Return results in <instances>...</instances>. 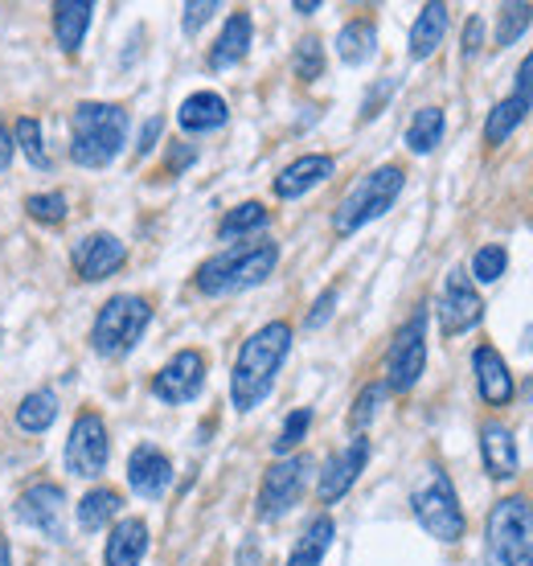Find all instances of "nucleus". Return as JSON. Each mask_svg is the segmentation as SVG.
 <instances>
[{"mask_svg":"<svg viewBox=\"0 0 533 566\" xmlns=\"http://www.w3.org/2000/svg\"><path fill=\"white\" fill-rule=\"evenodd\" d=\"M292 349V328L283 321H271L254 333L247 345L239 349V361H234V374H230V398L239 411H254L266 395H271V382L280 374L283 357Z\"/></svg>","mask_w":533,"mask_h":566,"instance_id":"f257e3e1","label":"nucleus"},{"mask_svg":"<svg viewBox=\"0 0 533 566\" xmlns=\"http://www.w3.org/2000/svg\"><path fill=\"white\" fill-rule=\"evenodd\" d=\"M127 144V112L115 103H79L71 156L83 169H103Z\"/></svg>","mask_w":533,"mask_h":566,"instance_id":"f03ea898","label":"nucleus"},{"mask_svg":"<svg viewBox=\"0 0 533 566\" xmlns=\"http://www.w3.org/2000/svg\"><path fill=\"white\" fill-rule=\"evenodd\" d=\"M275 263H280V247L275 242H242V247H230L226 255L201 263L197 287L206 296H230V292L263 283L275 271Z\"/></svg>","mask_w":533,"mask_h":566,"instance_id":"7ed1b4c3","label":"nucleus"},{"mask_svg":"<svg viewBox=\"0 0 533 566\" xmlns=\"http://www.w3.org/2000/svg\"><path fill=\"white\" fill-rule=\"evenodd\" d=\"M403 181H407V177H403L398 165H386V169H374L369 177H362V181L345 193V201L337 206V213H333L337 234H353V230H362L365 222L382 218V213L394 206V198L403 193Z\"/></svg>","mask_w":533,"mask_h":566,"instance_id":"20e7f679","label":"nucleus"},{"mask_svg":"<svg viewBox=\"0 0 533 566\" xmlns=\"http://www.w3.org/2000/svg\"><path fill=\"white\" fill-rule=\"evenodd\" d=\"M489 551L501 566H533V505L505 496L489 513Z\"/></svg>","mask_w":533,"mask_h":566,"instance_id":"39448f33","label":"nucleus"},{"mask_svg":"<svg viewBox=\"0 0 533 566\" xmlns=\"http://www.w3.org/2000/svg\"><path fill=\"white\" fill-rule=\"evenodd\" d=\"M148 321H153V304L144 296H115L98 308L91 340L103 357H124L127 349H136Z\"/></svg>","mask_w":533,"mask_h":566,"instance_id":"423d86ee","label":"nucleus"},{"mask_svg":"<svg viewBox=\"0 0 533 566\" xmlns=\"http://www.w3.org/2000/svg\"><path fill=\"white\" fill-rule=\"evenodd\" d=\"M410 505H415V517L419 525L439 542H460L463 534V510L460 496L451 489L448 472L439 468H427V476L419 481V489L410 493Z\"/></svg>","mask_w":533,"mask_h":566,"instance_id":"0eeeda50","label":"nucleus"},{"mask_svg":"<svg viewBox=\"0 0 533 566\" xmlns=\"http://www.w3.org/2000/svg\"><path fill=\"white\" fill-rule=\"evenodd\" d=\"M422 366H427V312L419 308L394 337L390 357H386V386L403 395L422 378Z\"/></svg>","mask_w":533,"mask_h":566,"instance_id":"6e6552de","label":"nucleus"},{"mask_svg":"<svg viewBox=\"0 0 533 566\" xmlns=\"http://www.w3.org/2000/svg\"><path fill=\"white\" fill-rule=\"evenodd\" d=\"M312 472V460L309 455H292V460H280V464H271L263 472V489H259V517H280L288 513L300 501L304 493V481H309Z\"/></svg>","mask_w":533,"mask_h":566,"instance_id":"1a4fd4ad","label":"nucleus"},{"mask_svg":"<svg viewBox=\"0 0 533 566\" xmlns=\"http://www.w3.org/2000/svg\"><path fill=\"white\" fill-rule=\"evenodd\" d=\"M112 443H107V423L95 411H83L74 419L71 439H66V468L74 476H98L107 468Z\"/></svg>","mask_w":533,"mask_h":566,"instance_id":"9d476101","label":"nucleus"},{"mask_svg":"<svg viewBox=\"0 0 533 566\" xmlns=\"http://www.w3.org/2000/svg\"><path fill=\"white\" fill-rule=\"evenodd\" d=\"M17 517L25 525H33V530H42L45 538L54 542L66 538V496L50 481L29 484L25 493L17 496Z\"/></svg>","mask_w":533,"mask_h":566,"instance_id":"9b49d317","label":"nucleus"},{"mask_svg":"<svg viewBox=\"0 0 533 566\" xmlns=\"http://www.w3.org/2000/svg\"><path fill=\"white\" fill-rule=\"evenodd\" d=\"M484 316V300L477 296V287L468 280V271H451L448 283H443V296H439V328L448 337H460L472 325H480Z\"/></svg>","mask_w":533,"mask_h":566,"instance_id":"f8f14e48","label":"nucleus"},{"mask_svg":"<svg viewBox=\"0 0 533 566\" xmlns=\"http://www.w3.org/2000/svg\"><path fill=\"white\" fill-rule=\"evenodd\" d=\"M201 386H206V357L197 354V349H181L169 366L156 374L153 390L165 402H194L201 395Z\"/></svg>","mask_w":533,"mask_h":566,"instance_id":"ddd939ff","label":"nucleus"},{"mask_svg":"<svg viewBox=\"0 0 533 566\" xmlns=\"http://www.w3.org/2000/svg\"><path fill=\"white\" fill-rule=\"evenodd\" d=\"M124 259H127V247L115 234H91V239H83L74 247V268H79V275L86 283L115 275V271L124 268Z\"/></svg>","mask_w":533,"mask_h":566,"instance_id":"4468645a","label":"nucleus"},{"mask_svg":"<svg viewBox=\"0 0 533 566\" xmlns=\"http://www.w3.org/2000/svg\"><path fill=\"white\" fill-rule=\"evenodd\" d=\"M127 484L140 496H148V501L165 496V489L173 484L169 455L160 452V448H153V443H140V448L132 452V460H127Z\"/></svg>","mask_w":533,"mask_h":566,"instance_id":"2eb2a0df","label":"nucleus"},{"mask_svg":"<svg viewBox=\"0 0 533 566\" xmlns=\"http://www.w3.org/2000/svg\"><path fill=\"white\" fill-rule=\"evenodd\" d=\"M365 460H369V439L357 436L349 448H345V452L333 455V460L324 464V472H321V501H341V496L349 493L353 481L362 476Z\"/></svg>","mask_w":533,"mask_h":566,"instance_id":"dca6fc26","label":"nucleus"},{"mask_svg":"<svg viewBox=\"0 0 533 566\" xmlns=\"http://www.w3.org/2000/svg\"><path fill=\"white\" fill-rule=\"evenodd\" d=\"M472 369H477L480 398L489 407H505L509 398H513V374H509L505 357L497 354L492 345H480L477 354H472Z\"/></svg>","mask_w":533,"mask_h":566,"instance_id":"f3484780","label":"nucleus"},{"mask_svg":"<svg viewBox=\"0 0 533 566\" xmlns=\"http://www.w3.org/2000/svg\"><path fill=\"white\" fill-rule=\"evenodd\" d=\"M333 177V156H321V153H312V156H300V160H292L288 169L275 177V198H300V193H309L312 185H321Z\"/></svg>","mask_w":533,"mask_h":566,"instance_id":"a211bd4d","label":"nucleus"},{"mask_svg":"<svg viewBox=\"0 0 533 566\" xmlns=\"http://www.w3.org/2000/svg\"><path fill=\"white\" fill-rule=\"evenodd\" d=\"M480 455H484V468L497 481H509L518 472V443H513V431L505 423H484L480 427Z\"/></svg>","mask_w":533,"mask_h":566,"instance_id":"6ab92c4d","label":"nucleus"},{"mask_svg":"<svg viewBox=\"0 0 533 566\" xmlns=\"http://www.w3.org/2000/svg\"><path fill=\"white\" fill-rule=\"evenodd\" d=\"M144 554H148V525L140 517L115 522L112 538H107V566H140Z\"/></svg>","mask_w":533,"mask_h":566,"instance_id":"aec40b11","label":"nucleus"},{"mask_svg":"<svg viewBox=\"0 0 533 566\" xmlns=\"http://www.w3.org/2000/svg\"><path fill=\"white\" fill-rule=\"evenodd\" d=\"M443 33H448V4H422V13L410 25V57L415 62L431 57L443 45Z\"/></svg>","mask_w":533,"mask_h":566,"instance_id":"412c9836","label":"nucleus"},{"mask_svg":"<svg viewBox=\"0 0 533 566\" xmlns=\"http://www.w3.org/2000/svg\"><path fill=\"white\" fill-rule=\"evenodd\" d=\"M226 115H230V107H226L222 95H213V91H197V95H189V99L181 103V112H177V124H181L185 132H213L226 124Z\"/></svg>","mask_w":533,"mask_h":566,"instance_id":"4be33fe9","label":"nucleus"},{"mask_svg":"<svg viewBox=\"0 0 533 566\" xmlns=\"http://www.w3.org/2000/svg\"><path fill=\"white\" fill-rule=\"evenodd\" d=\"M91 13H95V4H86V0H58L54 4V38L66 54H74L83 45L86 29H91Z\"/></svg>","mask_w":533,"mask_h":566,"instance_id":"5701e85b","label":"nucleus"},{"mask_svg":"<svg viewBox=\"0 0 533 566\" xmlns=\"http://www.w3.org/2000/svg\"><path fill=\"white\" fill-rule=\"evenodd\" d=\"M251 17L247 13H234L230 21H226L222 38L213 42L210 50V66L213 71H226V66H234V62H242L247 57V50H251Z\"/></svg>","mask_w":533,"mask_h":566,"instance_id":"b1692460","label":"nucleus"},{"mask_svg":"<svg viewBox=\"0 0 533 566\" xmlns=\"http://www.w3.org/2000/svg\"><path fill=\"white\" fill-rule=\"evenodd\" d=\"M333 534H337L333 517H316V522L304 530V538L295 542L288 566H321L324 554H328V546H333Z\"/></svg>","mask_w":533,"mask_h":566,"instance_id":"393cba45","label":"nucleus"},{"mask_svg":"<svg viewBox=\"0 0 533 566\" xmlns=\"http://www.w3.org/2000/svg\"><path fill=\"white\" fill-rule=\"evenodd\" d=\"M374 45H378V29L374 21H349V25L337 33V54L345 66H362L374 57Z\"/></svg>","mask_w":533,"mask_h":566,"instance_id":"a878e982","label":"nucleus"},{"mask_svg":"<svg viewBox=\"0 0 533 566\" xmlns=\"http://www.w3.org/2000/svg\"><path fill=\"white\" fill-rule=\"evenodd\" d=\"M119 493L115 489H95V493L83 496V505H79V525H83L86 534H95L103 530L107 522H115V513H119Z\"/></svg>","mask_w":533,"mask_h":566,"instance_id":"bb28decb","label":"nucleus"},{"mask_svg":"<svg viewBox=\"0 0 533 566\" xmlns=\"http://www.w3.org/2000/svg\"><path fill=\"white\" fill-rule=\"evenodd\" d=\"M525 115H530V103H525V99H518V95L501 99L489 112V124H484V140H489V144H505L509 132L518 128Z\"/></svg>","mask_w":533,"mask_h":566,"instance_id":"cd10ccee","label":"nucleus"},{"mask_svg":"<svg viewBox=\"0 0 533 566\" xmlns=\"http://www.w3.org/2000/svg\"><path fill=\"white\" fill-rule=\"evenodd\" d=\"M58 419V398L50 390H33V395L21 398L17 407V427L21 431H45V427Z\"/></svg>","mask_w":533,"mask_h":566,"instance_id":"c85d7f7f","label":"nucleus"},{"mask_svg":"<svg viewBox=\"0 0 533 566\" xmlns=\"http://www.w3.org/2000/svg\"><path fill=\"white\" fill-rule=\"evenodd\" d=\"M439 140H443V112H439V107H422V112L410 119L407 148L422 156V153H431Z\"/></svg>","mask_w":533,"mask_h":566,"instance_id":"c756f323","label":"nucleus"},{"mask_svg":"<svg viewBox=\"0 0 533 566\" xmlns=\"http://www.w3.org/2000/svg\"><path fill=\"white\" fill-rule=\"evenodd\" d=\"M259 227H266V210L259 201H247V206H234V210L226 213L218 234H222V239H239V234H251V230H259Z\"/></svg>","mask_w":533,"mask_h":566,"instance_id":"7c9ffc66","label":"nucleus"},{"mask_svg":"<svg viewBox=\"0 0 533 566\" xmlns=\"http://www.w3.org/2000/svg\"><path fill=\"white\" fill-rule=\"evenodd\" d=\"M533 21V4H505L501 9V25H497V50H505V45H513L530 29Z\"/></svg>","mask_w":533,"mask_h":566,"instance_id":"2f4dec72","label":"nucleus"},{"mask_svg":"<svg viewBox=\"0 0 533 566\" xmlns=\"http://www.w3.org/2000/svg\"><path fill=\"white\" fill-rule=\"evenodd\" d=\"M17 144H21V153L29 156V165L33 169H50V156L42 148V124L38 119H17Z\"/></svg>","mask_w":533,"mask_h":566,"instance_id":"473e14b6","label":"nucleus"},{"mask_svg":"<svg viewBox=\"0 0 533 566\" xmlns=\"http://www.w3.org/2000/svg\"><path fill=\"white\" fill-rule=\"evenodd\" d=\"M505 268H509V255H505V247H497V242L480 247L477 255H472V275H477L480 283H497L505 275Z\"/></svg>","mask_w":533,"mask_h":566,"instance_id":"72a5a7b5","label":"nucleus"},{"mask_svg":"<svg viewBox=\"0 0 533 566\" xmlns=\"http://www.w3.org/2000/svg\"><path fill=\"white\" fill-rule=\"evenodd\" d=\"M25 213L33 222L58 227V222H66V198L62 193H33V198H25Z\"/></svg>","mask_w":533,"mask_h":566,"instance_id":"f704fd0d","label":"nucleus"},{"mask_svg":"<svg viewBox=\"0 0 533 566\" xmlns=\"http://www.w3.org/2000/svg\"><path fill=\"white\" fill-rule=\"evenodd\" d=\"M295 74H300V78H309V83L324 74V50H321L316 38H304V42L295 45Z\"/></svg>","mask_w":533,"mask_h":566,"instance_id":"c9c22d12","label":"nucleus"},{"mask_svg":"<svg viewBox=\"0 0 533 566\" xmlns=\"http://www.w3.org/2000/svg\"><path fill=\"white\" fill-rule=\"evenodd\" d=\"M309 423H312V411H295V415H288V423H283V431H280V439H275V452H292L295 443L304 439V431H309Z\"/></svg>","mask_w":533,"mask_h":566,"instance_id":"e433bc0d","label":"nucleus"},{"mask_svg":"<svg viewBox=\"0 0 533 566\" xmlns=\"http://www.w3.org/2000/svg\"><path fill=\"white\" fill-rule=\"evenodd\" d=\"M382 395H386V386H365L362 398H357V407H353V415H349V423L353 427H365V423H369V419L378 415Z\"/></svg>","mask_w":533,"mask_h":566,"instance_id":"4c0bfd02","label":"nucleus"},{"mask_svg":"<svg viewBox=\"0 0 533 566\" xmlns=\"http://www.w3.org/2000/svg\"><path fill=\"white\" fill-rule=\"evenodd\" d=\"M213 13H218V4H213V0H197V4H185V33H197V29L206 25Z\"/></svg>","mask_w":533,"mask_h":566,"instance_id":"58836bf2","label":"nucleus"},{"mask_svg":"<svg viewBox=\"0 0 533 566\" xmlns=\"http://www.w3.org/2000/svg\"><path fill=\"white\" fill-rule=\"evenodd\" d=\"M333 304H337V287H328L316 304H312V312H309V328H321L328 316H333Z\"/></svg>","mask_w":533,"mask_h":566,"instance_id":"ea45409f","label":"nucleus"},{"mask_svg":"<svg viewBox=\"0 0 533 566\" xmlns=\"http://www.w3.org/2000/svg\"><path fill=\"white\" fill-rule=\"evenodd\" d=\"M518 99H525L533 107V54L521 62V71H518V91H513Z\"/></svg>","mask_w":533,"mask_h":566,"instance_id":"a19ab883","label":"nucleus"},{"mask_svg":"<svg viewBox=\"0 0 533 566\" xmlns=\"http://www.w3.org/2000/svg\"><path fill=\"white\" fill-rule=\"evenodd\" d=\"M480 33H484V21H480V17H472V21H468V29H463V54H468V57H477Z\"/></svg>","mask_w":533,"mask_h":566,"instance_id":"79ce46f5","label":"nucleus"},{"mask_svg":"<svg viewBox=\"0 0 533 566\" xmlns=\"http://www.w3.org/2000/svg\"><path fill=\"white\" fill-rule=\"evenodd\" d=\"M9 160H13V136H9L4 119H0V169H9Z\"/></svg>","mask_w":533,"mask_h":566,"instance_id":"37998d69","label":"nucleus"},{"mask_svg":"<svg viewBox=\"0 0 533 566\" xmlns=\"http://www.w3.org/2000/svg\"><path fill=\"white\" fill-rule=\"evenodd\" d=\"M156 136H160V119H148V124H144V136H140V153H148V148H153Z\"/></svg>","mask_w":533,"mask_h":566,"instance_id":"c03bdc74","label":"nucleus"},{"mask_svg":"<svg viewBox=\"0 0 533 566\" xmlns=\"http://www.w3.org/2000/svg\"><path fill=\"white\" fill-rule=\"evenodd\" d=\"M0 566H13V558H9V542H4V534H0Z\"/></svg>","mask_w":533,"mask_h":566,"instance_id":"a18cd8bd","label":"nucleus"},{"mask_svg":"<svg viewBox=\"0 0 533 566\" xmlns=\"http://www.w3.org/2000/svg\"><path fill=\"white\" fill-rule=\"evenodd\" d=\"M316 9H321V4H316V0H312V4H309V0H300V4H295V13H304V17H309V13H316Z\"/></svg>","mask_w":533,"mask_h":566,"instance_id":"49530a36","label":"nucleus"}]
</instances>
